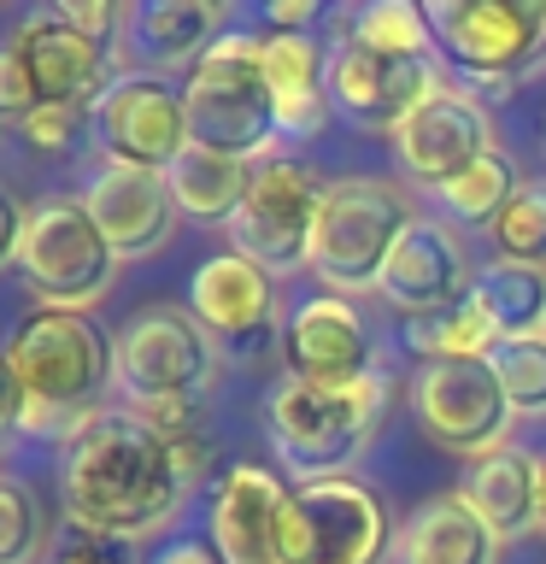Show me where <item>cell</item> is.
<instances>
[{"label":"cell","instance_id":"38","mask_svg":"<svg viewBox=\"0 0 546 564\" xmlns=\"http://www.w3.org/2000/svg\"><path fill=\"white\" fill-rule=\"evenodd\" d=\"M24 224H30V212L18 206V194L0 183V271H12L18 253H24Z\"/></svg>","mask_w":546,"mask_h":564},{"label":"cell","instance_id":"16","mask_svg":"<svg viewBox=\"0 0 546 564\" xmlns=\"http://www.w3.org/2000/svg\"><path fill=\"white\" fill-rule=\"evenodd\" d=\"M394 148V165L423 188H440L452 183L458 171H470L482 153H493V123H488V106H476L470 95H458L447 83L435 100H423L412 118L387 135Z\"/></svg>","mask_w":546,"mask_h":564},{"label":"cell","instance_id":"10","mask_svg":"<svg viewBox=\"0 0 546 564\" xmlns=\"http://www.w3.org/2000/svg\"><path fill=\"white\" fill-rule=\"evenodd\" d=\"M412 412L423 423V435L440 441L447 453H465L470 465L488 453L511 447V412L500 377L488 359H435L417 365L412 377Z\"/></svg>","mask_w":546,"mask_h":564},{"label":"cell","instance_id":"15","mask_svg":"<svg viewBox=\"0 0 546 564\" xmlns=\"http://www.w3.org/2000/svg\"><path fill=\"white\" fill-rule=\"evenodd\" d=\"M282 365L288 382H317V388H347L376 377V341L359 312V300L341 294H312L282 317Z\"/></svg>","mask_w":546,"mask_h":564},{"label":"cell","instance_id":"6","mask_svg":"<svg viewBox=\"0 0 546 564\" xmlns=\"http://www.w3.org/2000/svg\"><path fill=\"white\" fill-rule=\"evenodd\" d=\"M218 377V341L194 324L188 306H135L112 335V388L123 412H153V405H200Z\"/></svg>","mask_w":546,"mask_h":564},{"label":"cell","instance_id":"7","mask_svg":"<svg viewBox=\"0 0 546 564\" xmlns=\"http://www.w3.org/2000/svg\"><path fill=\"white\" fill-rule=\"evenodd\" d=\"M423 12L440 59L493 100L546 65V0H429Z\"/></svg>","mask_w":546,"mask_h":564},{"label":"cell","instance_id":"5","mask_svg":"<svg viewBox=\"0 0 546 564\" xmlns=\"http://www.w3.org/2000/svg\"><path fill=\"white\" fill-rule=\"evenodd\" d=\"M412 218L417 212L405 206V194L387 176H329L306 271L324 282V294L341 300L382 289V271Z\"/></svg>","mask_w":546,"mask_h":564},{"label":"cell","instance_id":"34","mask_svg":"<svg viewBox=\"0 0 546 564\" xmlns=\"http://www.w3.org/2000/svg\"><path fill=\"white\" fill-rule=\"evenodd\" d=\"M165 447H171V465H176V476H183V488H188V494H194V488H206V482H218V476L229 470V465H223L218 435H211L206 423H200V430H188V435H171ZM206 494H211V488H206Z\"/></svg>","mask_w":546,"mask_h":564},{"label":"cell","instance_id":"18","mask_svg":"<svg viewBox=\"0 0 546 564\" xmlns=\"http://www.w3.org/2000/svg\"><path fill=\"white\" fill-rule=\"evenodd\" d=\"M83 206L88 218L100 224V236L112 241L118 259H148L159 253L171 236H176V200H171V183L165 171H135V165H95L83 188Z\"/></svg>","mask_w":546,"mask_h":564},{"label":"cell","instance_id":"3","mask_svg":"<svg viewBox=\"0 0 546 564\" xmlns=\"http://www.w3.org/2000/svg\"><path fill=\"white\" fill-rule=\"evenodd\" d=\"M387 412V377L347 382V388H317V382H276L264 400V430H271L276 465L299 482L324 476H352L364 447L376 441Z\"/></svg>","mask_w":546,"mask_h":564},{"label":"cell","instance_id":"19","mask_svg":"<svg viewBox=\"0 0 546 564\" xmlns=\"http://www.w3.org/2000/svg\"><path fill=\"white\" fill-rule=\"evenodd\" d=\"M12 53L24 59L42 106H77V112H95V100L106 95V83H112L106 47L88 42V35H77L53 7L30 12L24 24L12 30Z\"/></svg>","mask_w":546,"mask_h":564},{"label":"cell","instance_id":"22","mask_svg":"<svg viewBox=\"0 0 546 564\" xmlns=\"http://www.w3.org/2000/svg\"><path fill=\"white\" fill-rule=\"evenodd\" d=\"M458 500L500 541L528 535V529H540V458L528 447H517V441L488 453V458H476L465 470V482H458Z\"/></svg>","mask_w":546,"mask_h":564},{"label":"cell","instance_id":"20","mask_svg":"<svg viewBox=\"0 0 546 564\" xmlns=\"http://www.w3.org/2000/svg\"><path fill=\"white\" fill-rule=\"evenodd\" d=\"M188 312L211 341H259L276 329V276L253 264L247 253H211L188 276ZM282 335V329H276Z\"/></svg>","mask_w":546,"mask_h":564},{"label":"cell","instance_id":"32","mask_svg":"<svg viewBox=\"0 0 546 564\" xmlns=\"http://www.w3.org/2000/svg\"><path fill=\"white\" fill-rule=\"evenodd\" d=\"M42 546H47L42 500L30 494V482L0 476V564H35V558H47Z\"/></svg>","mask_w":546,"mask_h":564},{"label":"cell","instance_id":"21","mask_svg":"<svg viewBox=\"0 0 546 564\" xmlns=\"http://www.w3.org/2000/svg\"><path fill=\"white\" fill-rule=\"evenodd\" d=\"M264 77L276 100V130L288 141H306L329 123V47L317 35L264 30Z\"/></svg>","mask_w":546,"mask_h":564},{"label":"cell","instance_id":"4","mask_svg":"<svg viewBox=\"0 0 546 564\" xmlns=\"http://www.w3.org/2000/svg\"><path fill=\"white\" fill-rule=\"evenodd\" d=\"M183 106H188V135L194 148L229 153V159H259L276 153V100H271V77H264V35L253 30H223L218 42L200 53V65L183 83Z\"/></svg>","mask_w":546,"mask_h":564},{"label":"cell","instance_id":"17","mask_svg":"<svg viewBox=\"0 0 546 564\" xmlns=\"http://www.w3.org/2000/svg\"><path fill=\"white\" fill-rule=\"evenodd\" d=\"M470 289H476V271H470L465 241H458L440 218H423V212H417V218L405 224L394 259H387L376 294L400 317H429V312L458 306Z\"/></svg>","mask_w":546,"mask_h":564},{"label":"cell","instance_id":"40","mask_svg":"<svg viewBox=\"0 0 546 564\" xmlns=\"http://www.w3.org/2000/svg\"><path fill=\"white\" fill-rule=\"evenodd\" d=\"M148 564H223V558H218V546H211V541L183 535V541L159 546V558H148Z\"/></svg>","mask_w":546,"mask_h":564},{"label":"cell","instance_id":"8","mask_svg":"<svg viewBox=\"0 0 546 564\" xmlns=\"http://www.w3.org/2000/svg\"><path fill=\"white\" fill-rule=\"evenodd\" d=\"M18 271H24L30 294L42 300V306L88 312L112 294L118 253H112V241L100 236V224L88 218L83 194H47V200L30 206Z\"/></svg>","mask_w":546,"mask_h":564},{"label":"cell","instance_id":"25","mask_svg":"<svg viewBox=\"0 0 546 564\" xmlns=\"http://www.w3.org/2000/svg\"><path fill=\"white\" fill-rule=\"evenodd\" d=\"M171 183V200L183 218H200V224H223L241 212L247 200V183H253V165L247 159H229V153H211V148H188L176 153V165L165 171Z\"/></svg>","mask_w":546,"mask_h":564},{"label":"cell","instance_id":"11","mask_svg":"<svg viewBox=\"0 0 546 564\" xmlns=\"http://www.w3.org/2000/svg\"><path fill=\"white\" fill-rule=\"evenodd\" d=\"M394 541L387 500L364 476H324L294 488V564H387Z\"/></svg>","mask_w":546,"mask_h":564},{"label":"cell","instance_id":"28","mask_svg":"<svg viewBox=\"0 0 546 564\" xmlns=\"http://www.w3.org/2000/svg\"><path fill=\"white\" fill-rule=\"evenodd\" d=\"M517 188H523V176H517V165H511V153L493 148V153L476 159L470 171H458L452 183H440V188H435V200H440V212H447L452 224L493 229Z\"/></svg>","mask_w":546,"mask_h":564},{"label":"cell","instance_id":"24","mask_svg":"<svg viewBox=\"0 0 546 564\" xmlns=\"http://www.w3.org/2000/svg\"><path fill=\"white\" fill-rule=\"evenodd\" d=\"M500 553L505 541L458 500V488L423 500L394 541V564H500Z\"/></svg>","mask_w":546,"mask_h":564},{"label":"cell","instance_id":"30","mask_svg":"<svg viewBox=\"0 0 546 564\" xmlns=\"http://www.w3.org/2000/svg\"><path fill=\"white\" fill-rule=\"evenodd\" d=\"M493 377H500L505 400L517 417H546V335H523V341H500L488 352Z\"/></svg>","mask_w":546,"mask_h":564},{"label":"cell","instance_id":"39","mask_svg":"<svg viewBox=\"0 0 546 564\" xmlns=\"http://www.w3.org/2000/svg\"><path fill=\"white\" fill-rule=\"evenodd\" d=\"M317 18V0H276L271 12H264V24L276 35H306V24Z\"/></svg>","mask_w":546,"mask_h":564},{"label":"cell","instance_id":"13","mask_svg":"<svg viewBox=\"0 0 546 564\" xmlns=\"http://www.w3.org/2000/svg\"><path fill=\"white\" fill-rule=\"evenodd\" d=\"M95 141L106 165H135V171H171L176 153L188 148V106L183 88H171L153 70H123L106 83L95 100Z\"/></svg>","mask_w":546,"mask_h":564},{"label":"cell","instance_id":"1","mask_svg":"<svg viewBox=\"0 0 546 564\" xmlns=\"http://www.w3.org/2000/svg\"><path fill=\"white\" fill-rule=\"evenodd\" d=\"M188 488L171 465L165 435H153L135 412H100L83 435L65 441L59 506L65 523L100 541H148L176 523Z\"/></svg>","mask_w":546,"mask_h":564},{"label":"cell","instance_id":"23","mask_svg":"<svg viewBox=\"0 0 546 564\" xmlns=\"http://www.w3.org/2000/svg\"><path fill=\"white\" fill-rule=\"evenodd\" d=\"M223 35V7L218 0H141L123 12V42L141 65L171 70V65H200V53Z\"/></svg>","mask_w":546,"mask_h":564},{"label":"cell","instance_id":"29","mask_svg":"<svg viewBox=\"0 0 546 564\" xmlns=\"http://www.w3.org/2000/svg\"><path fill=\"white\" fill-rule=\"evenodd\" d=\"M347 35H352L359 47L400 53V59H440L435 30H429V12H423L417 0H370V7L352 12Z\"/></svg>","mask_w":546,"mask_h":564},{"label":"cell","instance_id":"41","mask_svg":"<svg viewBox=\"0 0 546 564\" xmlns=\"http://www.w3.org/2000/svg\"><path fill=\"white\" fill-rule=\"evenodd\" d=\"M18 430V377L7 365V347H0V435Z\"/></svg>","mask_w":546,"mask_h":564},{"label":"cell","instance_id":"35","mask_svg":"<svg viewBox=\"0 0 546 564\" xmlns=\"http://www.w3.org/2000/svg\"><path fill=\"white\" fill-rule=\"evenodd\" d=\"M35 106H42V95H35V83H30V70L24 59L12 53V42L0 47V123H18V118H30Z\"/></svg>","mask_w":546,"mask_h":564},{"label":"cell","instance_id":"36","mask_svg":"<svg viewBox=\"0 0 546 564\" xmlns=\"http://www.w3.org/2000/svg\"><path fill=\"white\" fill-rule=\"evenodd\" d=\"M53 12H59V18H65V24L77 30V35H88V42H100V47L112 42L118 30H123V12L112 7V0H59Z\"/></svg>","mask_w":546,"mask_h":564},{"label":"cell","instance_id":"37","mask_svg":"<svg viewBox=\"0 0 546 564\" xmlns=\"http://www.w3.org/2000/svg\"><path fill=\"white\" fill-rule=\"evenodd\" d=\"M42 564H118V553H112V541L70 529V535H59V541L47 546V558H42Z\"/></svg>","mask_w":546,"mask_h":564},{"label":"cell","instance_id":"33","mask_svg":"<svg viewBox=\"0 0 546 564\" xmlns=\"http://www.w3.org/2000/svg\"><path fill=\"white\" fill-rule=\"evenodd\" d=\"M83 118H95V112H77V106H35V112L18 118L12 130L30 153H70L83 135Z\"/></svg>","mask_w":546,"mask_h":564},{"label":"cell","instance_id":"42","mask_svg":"<svg viewBox=\"0 0 546 564\" xmlns=\"http://www.w3.org/2000/svg\"><path fill=\"white\" fill-rule=\"evenodd\" d=\"M540 529H546V458H540Z\"/></svg>","mask_w":546,"mask_h":564},{"label":"cell","instance_id":"27","mask_svg":"<svg viewBox=\"0 0 546 564\" xmlns=\"http://www.w3.org/2000/svg\"><path fill=\"white\" fill-rule=\"evenodd\" d=\"M405 347L417 352V365H435V359H488L500 347V329H493L488 306L476 300V289L447 312H429V317H405Z\"/></svg>","mask_w":546,"mask_h":564},{"label":"cell","instance_id":"31","mask_svg":"<svg viewBox=\"0 0 546 564\" xmlns=\"http://www.w3.org/2000/svg\"><path fill=\"white\" fill-rule=\"evenodd\" d=\"M500 259L546 264V176H523V188L511 194V206L500 212V224L488 229Z\"/></svg>","mask_w":546,"mask_h":564},{"label":"cell","instance_id":"9","mask_svg":"<svg viewBox=\"0 0 546 564\" xmlns=\"http://www.w3.org/2000/svg\"><path fill=\"white\" fill-rule=\"evenodd\" d=\"M329 176H317L306 159L271 153L253 165L241 212L229 218V241L236 253L264 264L271 276H294L312 264V236H317V212H324Z\"/></svg>","mask_w":546,"mask_h":564},{"label":"cell","instance_id":"14","mask_svg":"<svg viewBox=\"0 0 546 564\" xmlns=\"http://www.w3.org/2000/svg\"><path fill=\"white\" fill-rule=\"evenodd\" d=\"M440 88H447L440 59H400V53L359 47L352 35L329 47V112H341L352 130L394 135Z\"/></svg>","mask_w":546,"mask_h":564},{"label":"cell","instance_id":"12","mask_svg":"<svg viewBox=\"0 0 546 564\" xmlns=\"http://www.w3.org/2000/svg\"><path fill=\"white\" fill-rule=\"evenodd\" d=\"M206 529L223 564H294V482L264 465H229L206 494Z\"/></svg>","mask_w":546,"mask_h":564},{"label":"cell","instance_id":"2","mask_svg":"<svg viewBox=\"0 0 546 564\" xmlns=\"http://www.w3.org/2000/svg\"><path fill=\"white\" fill-rule=\"evenodd\" d=\"M7 365L18 377V430L42 441L83 435L100 412H112V341L88 312L35 306L7 341Z\"/></svg>","mask_w":546,"mask_h":564},{"label":"cell","instance_id":"26","mask_svg":"<svg viewBox=\"0 0 546 564\" xmlns=\"http://www.w3.org/2000/svg\"><path fill=\"white\" fill-rule=\"evenodd\" d=\"M476 300L488 306L500 341H523V335H546V264L523 259H488L476 271Z\"/></svg>","mask_w":546,"mask_h":564}]
</instances>
